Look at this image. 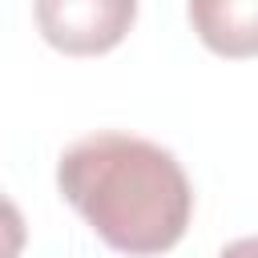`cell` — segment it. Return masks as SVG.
<instances>
[{
  "label": "cell",
  "instance_id": "cell-1",
  "mask_svg": "<svg viewBox=\"0 0 258 258\" xmlns=\"http://www.w3.org/2000/svg\"><path fill=\"white\" fill-rule=\"evenodd\" d=\"M56 189L109 250L129 258L173 250L194 214V185L181 161L133 133L73 141L56 161Z\"/></svg>",
  "mask_w": 258,
  "mask_h": 258
},
{
  "label": "cell",
  "instance_id": "cell-2",
  "mask_svg": "<svg viewBox=\"0 0 258 258\" xmlns=\"http://www.w3.org/2000/svg\"><path fill=\"white\" fill-rule=\"evenodd\" d=\"M32 12L40 36L56 52L101 56L129 36L137 20V0H36Z\"/></svg>",
  "mask_w": 258,
  "mask_h": 258
},
{
  "label": "cell",
  "instance_id": "cell-3",
  "mask_svg": "<svg viewBox=\"0 0 258 258\" xmlns=\"http://www.w3.org/2000/svg\"><path fill=\"white\" fill-rule=\"evenodd\" d=\"M185 12L210 52L226 60L258 56V0H189Z\"/></svg>",
  "mask_w": 258,
  "mask_h": 258
},
{
  "label": "cell",
  "instance_id": "cell-4",
  "mask_svg": "<svg viewBox=\"0 0 258 258\" xmlns=\"http://www.w3.org/2000/svg\"><path fill=\"white\" fill-rule=\"evenodd\" d=\"M24 242H28V226H24V214L12 198L0 194V258H20L24 254Z\"/></svg>",
  "mask_w": 258,
  "mask_h": 258
},
{
  "label": "cell",
  "instance_id": "cell-5",
  "mask_svg": "<svg viewBox=\"0 0 258 258\" xmlns=\"http://www.w3.org/2000/svg\"><path fill=\"white\" fill-rule=\"evenodd\" d=\"M218 258H258V234H250V238H234L230 246L218 250Z\"/></svg>",
  "mask_w": 258,
  "mask_h": 258
}]
</instances>
